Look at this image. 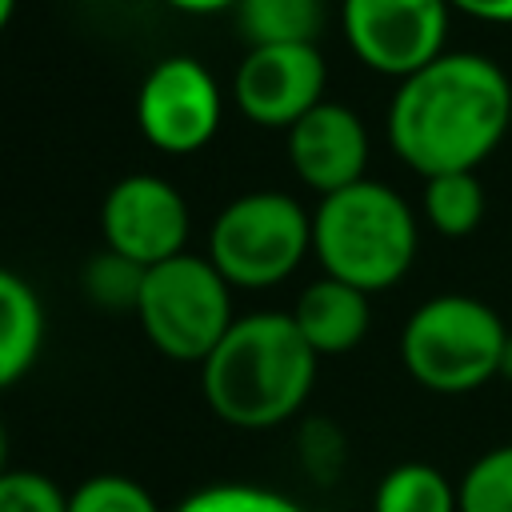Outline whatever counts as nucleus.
Returning <instances> with one entry per match:
<instances>
[{
    "label": "nucleus",
    "instance_id": "obj_25",
    "mask_svg": "<svg viewBox=\"0 0 512 512\" xmlns=\"http://www.w3.org/2000/svg\"><path fill=\"white\" fill-rule=\"evenodd\" d=\"M8 472V428H4V420H0V476Z\"/></svg>",
    "mask_w": 512,
    "mask_h": 512
},
{
    "label": "nucleus",
    "instance_id": "obj_17",
    "mask_svg": "<svg viewBox=\"0 0 512 512\" xmlns=\"http://www.w3.org/2000/svg\"><path fill=\"white\" fill-rule=\"evenodd\" d=\"M144 272H148V268H140V264H132L128 256L104 248V252H96V256L84 264L80 288H84V296H88L92 304H100V308H108V312H124V308L136 312V300H140V288H144Z\"/></svg>",
    "mask_w": 512,
    "mask_h": 512
},
{
    "label": "nucleus",
    "instance_id": "obj_4",
    "mask_svg": "<svg viewBox=\"0 0 512 512\" xmlns=\"http://www.w3.org/2000/svg\"><path fill=\"white\" fill-rule=\"evenodd\" d=\"M504 340L508 328L484 300L432 296L408 316L400 332V360L428 392L460 396L500 376Z\"/></svg>",
    "mask_w": 512,
    "mask_h": 512
},
{
    "label": "nucleus",
    "instance_id": "obj_11",
    "mask_svg": "<svg viewBox=\"0 0 512 512\" xmlns=\"http://www.w3.org/2000/svg\"><path fill=\"white\" fill-rule=\"evenodd\" d=\"M288 160L296 176L320 196L364 180V164H368L364 120L336 100H320L288 128Z\"/></svg>",
    "mask_w": 512,
    "mask_h": 512
},
{
    "label": "nucleus",
    "instance_id": "obj_27",
    "mask_svg": "<svg viewBox=\"0 0 512 512\" xmlns=\"http://www.w3.org/2000/svg\"><path fill=\"white\" fill-rule=\"evenodd\" d=\"M316 4H328V0H316Z\"/></svg>",
    "mask_w": 512,
    "mask_h": 512
},
{
    "label": "nucleus",
    "instance_id": "obj_19",
    "mask_svg": "<svg viewBox=\"0 0 512 512\" xmlns=\"http://www.w3.org/2000/svg\"><path fill=\"white\" fill-rule=\"evenodd\" d=\"M68 512H160L156 496L120 472H100L68 492Z\"/></svg>",
    "mask_w": 512,
    "mask_h": 512
},
{
    "label": "nucleus",
    "instance_id": "obj_23",
    "mask_svg": "<svg viewBox=\"0 0 512 512\" xmlns=\"http://www.w3.org/2000/svg\"><path fill=\"white\" fill-rule=\"evenodd\" d=\"M180 12H192V16H212V12H224V8H236L240 0H164Z\"/></svg>",
    "mask_w": 512,
    "mask_h": 512
},
{
    "label": "nucleus",
    "instance_id": "obj_6",
    "mask_svg": "<svg viewBox=\"0 0 512 512\" xmlns=\"http://www.w3.org/2000/svg\"><path fill=\"white\" fill-rule=\"evenodd\" d=\"M312 248V216L288 192H244L220 208L208 228V260L236 288L288 280Z\"/></svg>",
    "mask_w": 512,
    "mask_h": 512
},
{
    "label": "nucleus",
    "instance_id": "obj_5",
    "mask_svg": "<svg viewBox=\"0 0 512 512\" xmlns=\"http://www.w3.org/2000/svg\"><path fill=\"white\" fill-rule=\"evenodd\" d=\"M136 320L156 352L180 364H204L208 352L236 324L232 284L208 256L180 252L144 272Z\"/></svg>",
    "mask_w": 512,
    "mask_h": 512
},
{
    "label": "nucleus",
    "instance_id": "obj_14",
    "mask_svg": "<svg viewBox=\"0 0 512 512\" xmlns=\"http://www.w3.org/2000/svg\"><path fill=\"white\" fill-rule=\"evenodd\" d=\"M324 24V4L316 0H240L236 28L248 48L268 44H316Z\"/></svg>",
    "mask_w": 512,
    "mask_h": 512
},
{
    "label": "nucleus",
    "instance_id": "obj_1",
    "mask_svg": "<svg viewBox=\"0 0 512 512\" xmlns=\"http://www.w3.org/2000/svg\"><path fill=\"white\" fill-rule=\"evenodd\" d=\"M508 120V76L488 56L444 52L400 80L388 104V144L424 180L476 172V164L504 140Z\"/></svg>",
    "mask_w": 512,
    "mask_h": 512
},
{
    "label": "nucleus",
    "instance_id": "obj_22",
    "mask_svg": "<svg viewBox=\"0 0 512 512\" xmlns=\"http://www.w3.org/2000/svg\"><path fill=\"white\" fill-rule=\"evenodd\" d=\"M448 8H460L488 24H512V0H448Z\"/></svg>",
    "mask_w": 512,
    "mask_h": 512
},
{
    "label": "nucleus",
    "instance_id": "obj_13",
    "mask_svg": "<svg viewBox=\"0 0 512 512\" xmlns=\"http://www.w3.org/2000/svg\"><path fill=\"white\" fill-rule=\"evenodd\" d=\"M44 344V304L24 276L0 268V392L36 364Z\"/></svg>",
    "mask_w": 512,
    "mask_h": 512
},
{
    "label": "nucleus",
    "instance_id": "obj_9",
    "mask_svg": "<svg viewBox=\"0 0 512 512\" xmlns=\"http://www.w3.org/2000/svg\"><path fill=\"white\" fill-rule=\"evenodd\" d=\"M104 248L128 256L140 268L164 264L184 252L188 240V204L180 188L152 172L120 176L100 204Z\"/></svg>",
    "mask_w": 512,
    "mask_h": 512
},
{
    "label": "nucleus",
    "instance_id": "obj_20",
    "mask_svg": "<svg viewBox=\"0 0 512 512\" xmlns=\"http://www.w3.org/2000/svg\"><path fill=\"white\" fill-rule=\"evenodd\" d=\"M172 512H304L276 488L260 484H208L188 492Z\"/></svg>",
    "mask_w": 512,
    "mask_h": 512
},
{
    "label": "nucleus",
    "instance_id": "obj_2",
    "mask_svg": "<svg viewBox=\"0 0 512 512\" xmlns=\"http://www.w3.org/2000/svg\"><path fill=\"white\" fill-rule=\"evenodd\" d=\"M316 360L288 312H248L200 364V388L224 424L260 432L304 408Z\"/></svg>",
    "mask_w": 512,
    "mask_h": 512
},
{
    "label": "nucleus",
    "instance_id": "obj_10",
    "mask_svg": "<svg viewBox=\"0 0 512 512\" xmlns=\"http://www.w3.org/2000/svg\"><path fill=\"white\" fill-rule=\"evenodd\" d=\"M324 84L328 68L316 44H268L244 52L232 76V96L252 124L292 128L324 100Z\"/></svg>",
    "mask_w": 512,
    "mask_h": 512
},
{
    "label": "nucleus",
    "instance_id": "obj_12",
    "mask_svg": "<svg viewBox=\"0 0 512 512\" xmlns=\"http://www.w3.org/2000/svg\"><path fill=\"white\" fill-rule=\"evenodd\" d=\"M288 316H292V324L300 328V336L308 340V348L316 356L352 352L364 340L368 324H372L368 292H360L344 280H332V276L312 280L296 296V308Z\"/></svg>",
    "mask_w": 512,
    "mask_h": 512
},
{
    "label": "nucleus",
    "instance_id": "obj_7",
    "mask_svg": "<svg viewBox=\"0 0 512 512\" xmlns=\"http://www.w3.org/2000/svg\"><path fill=\"white\" fill-rule=\"evenodd\" d=\"M340 20L372 72L408 80L444 56L448 0H340Z\"/></svg>",
    "mask_w": 512,
    "mask_h": 512
},
{
    "label": "nucleus",
    "instance_id": "obj_21",
    "mask_svg": "<svg viewBox=\"0 0 512 512\" xmlns=\"http://www.w3.org/2000/svg\"><path fill=\"white\" fill-rule=\"evenodd\" d=\"M0 512H68V492H60L44 472L8 468L0 476Z\"/></svg>",
    "mask_w": 512,
    "mask_h": 512
},
{
    "label": "nucleus",
    "instance_id": "obj_3",
    "mask_svg": "<svg viewBox=\"0 0 512 512\" xmlns=\"http://www.w3.org/2000/svg\"><path fill=\"white\" fill-rule=\"evenodd\" d=\"M312 252L320 256L324 276L360 292H384L416 260L412 208L380 180H356L328 192L312 212Z\"/></svg>",
    "mask_w": 512,
    "mask_h": 512
},
{
    "label": "nucleus",
    "instance_id": "obj_16",
    "mask_svg": "<svg viewBox=\"0 0 512 512\" xmlns=\"http://www.w3.org/2000/svg\"><path fill=\"white\" fill-rule=\"evenodd\" d=\"M424 216L440 236H468L484 220V188L476 172H444L424 180Z\"/></svg>",
    "mask_w": 512,
    "mask_h": 512
},
{
    "label": "nucleus",
    "instance_id": "obj_26",
    "mask_svg": "<svg viewBox=\"0 0 512 512\" xmlns=\"http://www.w3.org/2000/svg\"><path fill=\"white\" fill-rule=\"evenodd\" d=\"M12 12H16V0H0V32H4V24L12 20Z\"/></svg>",
    "mask_w": 512,
    "mask_h": 512
},
{
    "label": "nucleus",
    "instance_id": "obj_15",
    "mask_svg": "<svg viewBox=\"0 0 512 512\" xmlns=\"http://www.w3.org/2000/svg\"><path fill=\"white\" fill-rule=\"evenodd\" d=\"M372 512H460V496L440 468L408 460L384 472L372 496Z\"/></svg>",
    "mask_w": 512,
    "mask_h": 512
},
{
    "label": "nucleus",
    "instance_id": "obj_18",
    "mask_svg": "<svg viewBox=\"0 0 512 512\" xmlns=\"http://www.w3.org/2000/svg\"><path fill=\"white\" fill-rule=\"evenodd\" d=\"M460 512H512V444L476 456L456 484Z\"/></svg>",
    "mask_w": 512,
    "mask_h": 512
},
{
    "label": "nucleus",
    "instance_id": "obj_8",
    "mask_svg": "<svg viewBox=\"0 0 512 512\" xmlns=\"http://www.w3.org/2000/svg\"><path fill=\"white\" fill-rule=\"evenodd\" d=\"M220 84L196 56L156 60L136 92V124L160 152H196L220 128Z\"/></svg>",
    "mask_w": 512,
    "mask_h": 512
},
{
    "label": "nucleus",
    "instance_id": "obj_24",
    "mask_svg": "<svg viewBox=\"0 0 512 512\" xmlns=\"http://www.w3.org/2000/svg\"><path fill=\"white\" fill-rule=\"evenodd\" d=\"M500 376H504V380H512V332H508V340H504V356H500Z\"/></svg>",
    "mask_w": 512,
    "mask_h": 512
}]
</instances>
